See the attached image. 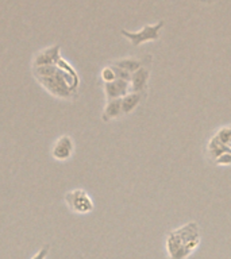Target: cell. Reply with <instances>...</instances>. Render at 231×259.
Returning <instances> with one entry per match:
<instances>
[{
    "instance_id": "obj_1",
    "label": "cell",
    "mask_w": 231,
    "mask_h": 259,
    "mask_svg": "<svg viewBox=\"0 0 231 259\" xmlns=\"http://www.w3.org/2000/svg\"><path fill=\"white\" fill-rule=\"evenodd\" d=\"M200 245L199 226L195 222L173 230L166 237L169 259H186Z\"/></svg>"
},
{
    "instance_id": "obj_2",
    "label": "cell",
    "mask_w": 231,
    "mask_h": 259,
    "mask_svg": "<svg viewBox=\"0 0 231 259\" xmlns=\"http://www.w3.org/2000/svg\"><path fill=\"white\" fill-rule=\"evenodd\" d=\"M65 203L69 209L77 215L91 214L94 211V201L84 189H73L65 195Z\"/></svg>"
},
{
    "instance_id": "obj_3",
    "label": "cell",
    "mask_w": 231,
    "mask_h": 259,
    "mask_svg": "<svg viewBox=\"0 0 231 259\" xmlns=\"http://www.w3.org/2000/svg\"><path fill=\"white\" fill-rule=\"evenodd\" d=\"M164 27V22L160 20L157 24H148L145 27H142L138 31H127V30H122V35L126 36L128 41L132 42L134 46H140V43L149 41H157L160 38V31Z\"/></svg>"
},
{
    "instance_id": "obj_4",
    "label": "cell",
    "mask_w": 231,
    "mask_h": 259,
    "mask_svg": "<svg viewBox=\"0 0 231 259\" xmlns=\"http://www.w3.org/2000/svg\"><path fill=\"white\" fill-rule=\"evenodd\" d=\"M73 151H74L73 139L69 135H62L54 142L53 149H52V155L56 161L62 162V161H66L72 157Z\"/></svg>"
},
{
    "instance_id": "obj_5",
    "label": "cell",
    "mask_w": 231,
    "mask_h": 259,
    "mask_svg": "<svg viewBox=\"0 0 231 259\" xmlns=\"http://www.w3.org/2000/svg\"><path fill=\"white\" fill-rule=\"evenodd\" d=\"M60 58H61V55H60V45H56L52 46V47H48V49L40 51V53H36V57H34V61H32V65H34V68L56 65Z\"/></svg>"
},
{
    "instance_id": "obj_6",
    "label": "cell",
    "mask_w": 231,
    "mask_h": 259,
    "mask_svg": "<svg viewBox=\"0 0 231 259\" xmlns=\"http://www.w3.org/2000/svg\"><path fill=\"white\" fill-rule=\"evenodd\" d=\"M104 92L108 100L122 99L123 96H126L130 92V81L116 78L112 82H104Z\"/></svg>"
},
{
    "instance_id": "obj_7",
    "label": "cell",
    "mask_w": 231,
    "mask_h": 259,
    "mask_svg": "<svg viewBox=\"0 0 231 259\" xmlns=\"http://www.w3.org/2000/svg\"><path fill=\"white\" fill-rule=\"evenodd\" d=\"M149 77V69H145L144 66L138 69L136 72L132 73V81H130L132 92H136V93H142V95H144L146 86H148Z\"/></svg>"
},
{
    "instance_id": "obj_8",
    "label": "cell",
    "mask_w": 231,
    "mask_h": 259,
    "mask_svg": "<svg viewBox=\"0 0 231 259\" xmlns=\"http://www.w3.org/2000/svg\"><path fill=\"white\" fill-rule=\"evenodd\" d=\"M122 99H114V100H108L107 105H106L102 119L104 122H108L111 119H116L119 116H122Z\"/></svg>"
},
{
    "instance_id": "obj_9",
    "label": "cell",
    "mask_w": 231,
    "mask_h": 259,
    "mask_svg": "<svg viewBox=\"0 0 231 259\" xmlns=\"http://www.w3.org/2000/svg\"><path fill=\"white\" fill-rule=\"evenodd\" d=\"M140 99H142V93H136V92H132V93H127L126 96H123L122 97L123 115L132 114V111L138 107Z\"/></svg>"
},
{
    "instance_id": "obj_10",
    "label": "cell",
    "mask_w": 231,
    "mask_h": 259,
    "mask_svg": "<svg viewBox=\"0 0 231 259\" xmlns=\"http://www.w3.org/2000/svg\"><path fill=\"white\" fill-rule=\"evenodd\" d=\"M111 66L119 69V70H123L124 73H128V74H132V73L136 72L138 69L142 68V62L134 58H124L115 61L114 65H111Z\"/></svg>"
},
{
    "instance_id": "obj_11",
    "label": "cell",
    "mask_w": 231,
    "mask_h": 259,
    "mask_svg": "<svg viewBox=\"0 0 231 259\" xmlns=\"http://www.w3.org/2000/svg\"><path fill=\"white\" fill-rule=\"evenodd\" d=\"M102 78L104 82H112L118 77H116V73H115L112 66H107L102 70Z\"/></svg>"
},
{
    "instance_id": "obj_12",
    "label": "cell",
    "mask_w": 231,
    "mask_h": 259,
    "mask_svg": "<svg viewBox=\"0 0 231 259\" xmlns=\"http://www.w3.org/2000/svg\"><path fill=\"white\" fill-rule=\"evenodd\" d=\"M49 253H50V246L46 245L44 246L42 249H40V250L36 251V255H34L32 259H46V257L49 255Z\"/></svg>"
}]
</instances>
